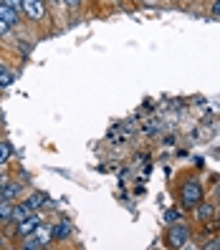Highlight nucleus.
Listing matches in <instances>:
<instances>
[{
    "label": "nucleus",
    "mask_w": 220,
    "mask_h": 250,
    "mask_svg": "<svg viewBox=\"0 0 220 250\" xmlns=\"http://www.w3.org/2000/svg\"><path fill=\"white\" fill-rule=\"evenodd\" d=\"M202 200V185L198 180H187L182 185V202L187 208H195V205Z\"/></svg>",
    "instance_id": "f257e3e1"
},
{
    "label": "nucleus",
    "mask_w": 220,
    "mask_h": 250,
    "mask_svg": "<svg viewBox=\"0 0 220 250\" xmlns=\"http://www.w3.org/2000/svg\"><path fill=\"white\" fill-rule=\"evenodd\" d=\"M23 13L31 21H36V23H41V21H46V3L43 0H23Z\"/></svg>",
    "instance_id": "f03ea898"
},
{
    "label": "nucleus",
    "mask_w": 220,
    "mask_h": 250,
    "mask_svg": "<svg viewBox=\"0 0 220 250\" xmlns=\"http://www.w3.org/2000/svg\"><path fill=\"white\" fill-rule=\"evenodd\" d=\"M187 240H190V228L172 223V228H170V232H167V243H170L172 248H182V245H187Z\"/></svg>",
    "instance_id": "7ed1b4c3"
},
{
    "label": "nucleus",
    "mask_w": 220,
    "mask_h": 250,
    "mask_svg": "<svg viewBox=\"0 0 220 250\" xmlns=\"http://www.w3.org/2000/svg\"><path fill=\"white\" fill-rule=\"evenodd\" d=\"M38 223H41V217L33 212V215H28L25 220H23V223H18V235H21V238H25V235H31L36 228H38Z\"/></svg>",
    "instance_id": "20e7f679"
},
{
    "label": "nucleus",
    "mask_w": 220,
    "mask_h": 250,
    "mask_svg": "<svg viewBox=\"0 0 220 250\" xmlns=\"http://www.w3.org/2000/svg\"><path fill=\"white\" fill-rule=\"evenodd\" d=\"M195 215H198V220L200 223H208V220H213L215 217V210H213V205H208V202H198L195 205Z\"/></svg>",
    "instance_id": "39448f33"
},
{
    "label": "nucleus",
    "mask_w": 220,
    "mask_h": 250,
    "mask_svg": "<svg viewBox=\"0 0 220 250\" xmlns=\"http://www.w3.org/2000/svg\"><path fill=\"white\" fill-rule=\"evenodd\" d=\"M51 235H53V240H64V238H68V235H71V223H68V220H61V223H56V225L51 228Z\"/></svg>",
    "instance_id": "423d86ee"
},
{
    "label": "nucleus",
    "mask_w": 220,
    "mask_h": 250,
    "mask_svg": "<svg viewBox=\"0 0 220 250\" xmlns=\"http://www.w3.org/2000/svg\"><path fill=\"white\" fill-rule=\"evenodd\" d=\"M33 212H36V210H31L25 202H23V205H16V208H13V215H10V223H23V220H25L28 215H33Z\"/></svg>",
    "instance_id": "0eeeda50"
},
{
    "label": "nucleus",
    "mask_w": 220,
    "mask_h": 250,
    "mask_svg": "<svg viewBox=\"0 0 220 250\" xmlns=\"http://www.w3.org/2000/svg\"><path fill=\"white\" fill-rule=\"evenodd\" d=\"M0 195H3V200H13L21 195V185L18 182H5L3 187H0Z\"/></svg>",
    "instance_id": "6e6552de"
},
{
    "label": "nucleus",
    "mask_w": 220,
    "mask_h": 250,
    "mask_svg": "<svg viewBox=\"0 0 220 250\" xmlns=\"http://www.w3.org/2000/svg\"><path fill=\"white\" fill-rule=\"evenodd\" d=\"M0 18H3L10 28L21 21V18H18V13H16V10H10V8H8V5H3V3H0Z\"/></svg>",
    "instance_id": "1a4fd4ad"
},
{
    "label": "nucleus",
    "mask_w": 220,
    "mask_h": 250,
    "mask_svg": "<svg viewBox=\"0 0 220 250\" xmlns=\"http://www.w3.org/2000/svg\"><path fill=\"white\" fill-rule=\"evenodd\" d=\"M21 248H25V250H38V248H46V243H43L41 238H36V232H33V235H25L23 243H21Z\"/></svg>",
    "instance_id": "9d476101"
},
{
    "label": "nucleus",
    "mask_w": 220,
    "mask_h": 250,
    "mask_svg": "<svg viewBox=\"0 0 220 250\" xmlns=\"http://www.w3.org/2000/svg\"><path fill=\"white\" fill-rule=\"evenodd\" d=\"M33 232H36V238H41L46 245L53 240V235H51V225H46V223H38V228H36Z\"/></svg>",
    "instance_id": "9b49d317"
},
{
    "label": "nucleus",
    "mask_w": 220,
    "mask_h": 250,
    "mask_svg": "<svg viewBox=\"0 0 220 250\" xmlns=\"http://www.w3.org/2000/svg\"><path fill=\"white\" fill-rule=\"evenodd\" d=\"M10 215H13L10 200H0V223H10Z\"/></svg>",
    "instance_id": "f8f14e48"
},
{
    "label": "nucleus",
    "mask_w": 220,
    "mask_h": 250,
    "mask_svg": "<svg viewBox=\"0 0 220 250\" xmlns=\"http://www.w3.org/2000/svg\"><path fill=\"white\" fill-rule=\"evenodd\" d=\"M13 81H16V76H13V73H10L3 63H0V89H8Z\"/></svg>",
    "instance_id": "ddd939ff"
},
{
    "label": "nucleus",
    "mask_w": 220,
    "mask_h": 250,
    "mask_svg": "<svg viewBox=\"0 0 220 250\" xmlns=\"http://www.w3.org/2000/svg\"><path fill=\"white\" fill-rule=\"evenodd\" d=\"M28 208L31 210H38V208H43V205H46V195H41V192H33L31 197H28Z\"/></svg>",
    "instance_id": "4468645a"
},
{
    "label": "nucleus",
    "mask_w": 220,
    "mask_h": 250,
    "mask_svg": "<svg viewBox=\"0 0 220 250\" xmlns=\"http://www.w3.org/2000/svg\"><path fill=\"white\" fill-rule=\"evenodd\" d=\"M13 149H10V144L8 142H0V165H5V162L10 159Z\"/></svg>",
    "instance_id": "2eb2a0df"
},
{
    "label": "nucleus",
    "mask_w": 220,
    "mask_h": 250,
    "mask_svg": "<svg viewBox=\"0 0 220 250\" xmlns=\"http://www.w3.org/2000/svg\"><path fill=\"white\" fill-rule=\"evenodd\" d=\"M0 3H3V5H8L10 10H16L18 16L23 13V0H0Z\"/></svg>",
    "instance_id": "dca6fc26"
},
{
    "label": "nucleus",
    "mask_w": 220,
    "mask_h": 250,
    "mask_svg": "<svg viewBox=\"0 0 220 250\" xmlns=\"http://www.w3.org/2000/svg\"><path fill=\"white\" fill-rule=\"evenodd\" d=\"M180 217H182V215H180V210H167V212H165V223H170V225H172V223H177Z\"/></svg>",
    "instance_id": "f3484780"
},
{
    "label": "nucleus",
    "mask_w": 220,
    "mask_h": 250,
    "mask_svg": "<svg viewBox=\"0 0 220 250\" xmlns=\"http://www.w3.org/2000/svg\"><path fill=\"white\" fill-rule=\"evenodd\" d=\"M10 33V25L3 21V18H0V38H3V36H8Z\"/></svg>",
    "instance_id": "a211bd4d"
},
{
    "label": "nucleus",
    "mask_w": 220,
    "mask_h": 250,
    "mask_svg": "<svg viewBox=\"0 0 220 250\" xmlns=\"http://www.w3.org/2000/svg\"><path fill=\"white\" fill-rule=\"evenodd\" d=\"M218 248H220V240L218 238H213L210 243H205V250H218Z\"/></svg>",
    "instance_id": "6ab92c4d"
},
{
    "label": "nucleus",
    "mask_w": 220,
    "mask_h": 250,
    "mask_svg": "<svg viewBox=\"0 0 220 250\" xmlns=\"http://www.w3.org/2000/svg\"><path fill=\"white\" fill-rule=\"evenodd\" d=\"M213 16L220 18V0H215V3H213Z\"/></svg>",
    "instance_id": "aec40b11"
},
{
    "label": "nucleus",
    "mask_w": 220,
    "mask_h": 250,
    "mask_svg": "<svg viewBox=\"0 0 220 250\" xmlns=\"http://www.w3.org/2000/svg\"><path fill=\"white\" fill-rule=\"evenodd\" d=\"M64 3H66L68 8H79V5H81V0H64Z\"/></svg>",
    "instance_id": "412c9836"
},
{
    "label": "nucleus",
    "mask_w": 220,
    "mask_h": 250,
    "mask_svg": "<svg viewBox=\"0 0 220 250\" xmlns=\"http://www.w3.org/2000/svg\"><path fill=\"white\" fill-rule=\"evenodd\" d=\"M218 197H220V182H218Z\"/></svg>",
    "instance_id": "4be33fe9"
},
{
    "label": "nucleus",
    "mask_w": 220,
    "mask_h": 250,
    "mask_svg": "<svg viewBox=\"0 0 220 250\" xmlns=\"http://www.w3.org/2000/svg\"><path fill=\"white\" fill-rule=\"evenodd\" d=\"M218 225H220V215H218Z\"/></svg>",
    "instance_id": "5701e85b"
},
{
    "label": "nucleus",
    "mask_w": 220,
    "mask_h": 250,
    "mask_svg": "<svg viewBox=\"0 0 220 250\" xmlns=\"http://www.w3.org/2000/svg\"><path fill=\"white\" fill-rule=\"evenodd\" d=\"M0 245H3V238H0Z\"/></svg>",
    "instance_id": "b1692460"
},
{
    "label": "nucleus",
    "mask_w": 220,
    "mask_h": 250,
    "mask_svg": "<svg viewBox=\"0 0 220 250\" xmlns=\"http://www.w3.org/2000/svg\"><path fill=\"white\" fill-rule=\"evenodd\" d=\"M0 200H3V195H0Z\"/></svg>",
    "instance_id": "393cba45"
}]
</instances>
